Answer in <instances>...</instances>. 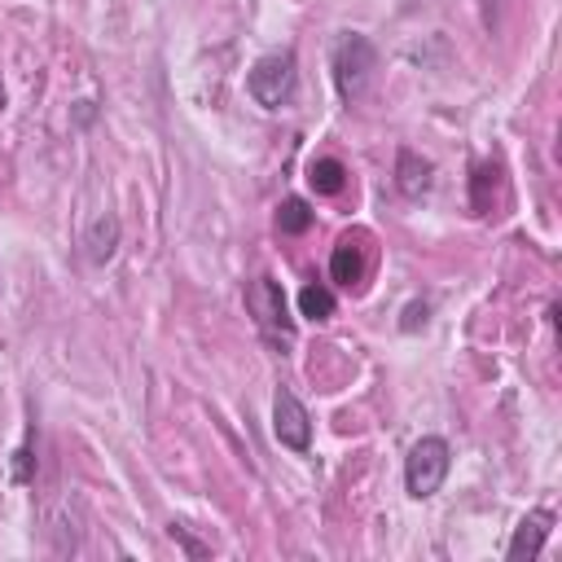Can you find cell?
I'll use <instances>...</instances> for the list:
<instances>
[{"instance_id": "52a82bcc", "label": "cell", "mask_w": 562, "mask_h": 562, "mask_svg": "<svg viewBox=\"0 0 562 562\" xmlns=\"http://www.w3.org/2000/svg\"><path fill=\"white\" fill-rule=\"evenodd\" d=\"M549 527H553V514L549 509H536V514H527L522 522H518V531H514V540H509V558H536L540 549H544V536H549Z\"/></svg>"}, {"instance_id": "8992f818", "label": "cell", "mask_w": 562, "mask_h": 562, "mask_svg": "<svg viewBox=\"0 0 562 562\" xmlns=\"http://www.w3.org/2000/svg\"><path fill=\"white\" fill-rule=\"evenodd\" d=\"M329 277L338 281V285H360L364 281V246H360V237H338V246H334V255H329Z\"/></svg>"}, {"instance_id": "7c38bea8", "label": "cell", "mask_w": 562, "mask_h": 562, "mask_svg": "<svg viewBox=\"0 0 562 562\" xmlns=\"http://www.w3.org/2000/svg\"><path fill=\"white\" fill-rule=\"evenodd\" d=\"M277 228L290 233V237L307 233V228H312V211H307V202H303V198H285V202L277 206Z\"/></svg>"}, {"instance_id": "3957f363", "label": "cell", "mask_w": 562, "mask_h": 562, "mask_svg": "<svg viewBox=\"0 0 562 562\" xmlns=\"http://www.w3.org/2000/svg\"><path fill=\"white\" fill-rule=\"evenodd\" d=\"M448 465H452V448H448V439H439V435H422V439L408 448V457H404V487H408V496H413V501L435 496L439 483L448 479Z\"/></svg>"}, {"instance_id": "30bf717a", "label": "cell", "mask_w": 562, "mask_h": 562, "mask_svg": "<svg viewBox=\"0 0 562 562\" xmlns=\"http://www.w3.org/2000/svg\"><path fill=\"white\" fill-rule=\"evenodd\" d=\"M307 184H312L321 198H334V193H342V184H347V167H342L338 158H312V162H307Z\"/></svg>"}, {"instance_id": "277c9868", "label": "cell", "mask_w": 562, "mask_h": 562, "mask_svg": "<svg viewBox=\"0 0 562 562\" xmlns=\"http://www.w3.org/2000/svg\"><path fill=\"white\" fill-rule=\"evenodd\" d=\"M246 307H250V316H255L259 334H263L277 351L294 342V321H290L285 294H281V285H277L272 277H255V281L246 285Z\"/></svg>"}, {"instance_id": "8fae6325", "label": "cell", "mask_w": 562, "mask_h": 562, "mask_svg": "<svg viewBox=\"0 0 562 562\" xmlns=\"http://www.w3.org/2000/svg\"><path fill=\"white\" fill-rule=\"evenodd\" d=\"M334 290H325V285H303L299 290V312L307 316V321H329L334 316Z\"/></svg>"}, {"instance_id": "5bb4252c", "label": "cell", "mask_w": 562, "mask_h": 562, "mask_svg": "<svg viewBox=\"0 0 562 562\" xmlns=\"http://www.w3.org/2000/svg\"><path fill=\"white\" fill-rule=\"evenodd\" d=\"M0 101H4V88H0Z\"/></svg>"}, {"instance_id": "ba28073f", "label": "cell", "mask_w": 562, "mask_h": 562, "mask_svg": "<svg viewBox=\"0 0 562 562\" xmlns=\"http://www.w3.org/2000/svg\"><path fill=\"white\" fill-rule=\"evenodd\" d=\"M430 176H435V167L426 158H417L413 149H400L395 154V184H400L404 198H422L430 189Z\"/></svg>"}, {"instance_id": "6da1fadb", "label": "cell", "mask_w": 562, "mask_h": 562, "mask_svg": "<svg viewBox=\"0 0 562 562\" xmlns=\"http://www.w3.org/2000/svg\"><path fill=\"white\" fill-rule=\"evenodd\" d=\"M329 70H334V88L342 101H360L373 70H378V48L369 44V35H338L334 40V53H329Z\"/></svg>"}, {"instance_id": "7a4b0ae2", "label": "cell", "mask_w": 562, "mask_h": 562, "mask_svg": "<svg viewBox=\"0 0 562 562\" xmlns=\"http://www.w3.org/2000/svg\"><path fill=\"white\" fill-rule=\"evenodd\" d=\"M246 88H250V97H255L263 110L290 105L294 92H299V61H294V53H290V48L263 53V57L250 66V75H246Z\"/></svg>"}, {"instance_id": "9c48e42d", "label": "cell", "mask_w": 562, "mask_h": 562, "mask_svg": "<svg viewBox=\"0 0 562 562\" xmlns=\"http://www.w3.org/2000/svg\"><path fill=\"white\" fill-rule=\"evenodd\" d=\"M83 246H88V259L92 263H105L114 255V246H119V220L114 215H97L88 224V233H83Z\"/></svg>"}, {"instance_id": "5b68a950", "label": "cell", "mask_w": 562, "mask_h": 562, "mask_svg": "<svg viewBox=\"0 0 562 562\" xmlns=\"http://www.w3.org/2000/svg\"><path fill=\"white\" fill-rule=\"evenodd\" d=\"M272 435H277V443L281 448H290V452H307L312 448V417H307V408L299 404V395L294 391H277V400H272Z\"/></svg>"}, {"instance_id": "4fadbf2b", "label": "cell", "mask_w": 562, "mask_h": 562, "mask_svg": "<svg viewBox=\"0 0 562 562\" xmlns=\"http://www.w3.org/2000/svg\"><path fill=\"white\" fill-rule=\"evenodd\" d=\"M400 325H404V329H417V325H426V303H408Z\"/></svg>"}]
</instances>
